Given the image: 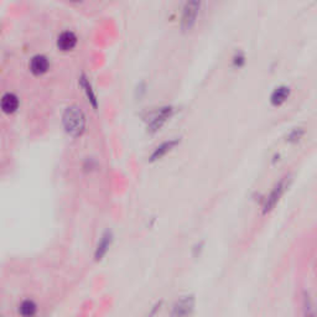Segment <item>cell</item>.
<instances>
[{
    "label": "cell",
    "mask_w": 317,
    "mask_h": 317,
    "mask_svg": "<svg viewBox=\"0 0 317 317\" xmlns=\"http://www.w3.org/2000/svg\"><path fill=\"white\" fill-rule=\"evenodd\" d=\"M17 314L19 317H36L39 314V305L33 299H22L17 303Z\"/></svg>",
    "instance_id": "6"
},
{
    "label": "cell",
    "mask_w": 317,
    "mask_h": 317,
    "mask_svg": "<svg viewBox=\"0 0 317 317\" xmlns=\"http://www.w3.org/2000/svg\"><path fill=\"white\" fill-rule=\"evenodd\" d=\"M81 83H82L83 88L86 89V93H87V96H88L89 100H91V102L93 103V105H94V107H97V100H96V96H94L93 91H92L91 83L88 82V80H87V78L84 77V76H83V77H82V80H81Z\"/></svg>",
    "instance_id": "13"
},
{
    "label": "cell",
    "mask_w": 317,
    "mask_h": 317,
    "mask_svg": "<svg viewBox=\"0 0 317 317\" xmlns=\"http://www.w3.org/2000/svg\"><path fill=\"white\" fill-rule=\"evenodd\" d=\"M290 96V88L287 86H279L273 91L270 96V102L273 105H282L286 102Z\"/></svg>",
    "instance_id": "11"
},
{
    "label": "cell",
    "mask_w": 317,
    "mask_h": 317,
    "mask_svg": "<svg viewBox=\"0 0 317 317\" xmlns=\"http://www.w3.org/2000/svg\"><path fill=\"white\" fill-rule=\"evenodd\" d=\"M200 3L199 1H188L184 6L181 17V28L182 30H190L195 22H196L197 15H199Z\"/></svg>",
    "instance_id": "4"
},
{
    "label": "cell",
    "mask_w": 317,
    "mask_h": 317,
    "mask_svg": "<svg viewBox=\"0 0 317 317\" xmlns=\"http://www.w3.org/2000/svg\"><path fill=\"white\" fill-rule=\"evenodd\" d=\"M0 107H1L4 113H14V112H17V108H19V98H17L14 93L4 94L1 100H0Z\"/></svg>",
    "instance_id": "10"
},
{
    "label": "cell",
    "mask_w": 317,
    "mask_h": 317,
    "mask_svg": "<svg viewBox=\"0 0 317 317\" xmlns=\"http://www.w3.org/2000/svg\"><path fill=\"white\" fill-rule=\"evenodd\" d=\"M77 45V36L72 31H64L58 36L57 47L61 51H71Z\"/></svg>",
    "instance_id": "7"
},
{
    "label": "cell",
    "mask_w": 317,
    "mask_h": 317,
    "mask_svg": "<svg viewBox=\"0 0 317 317\" xmlns=\"http://www.w3.org/2000/svg\"><path fill=\"white\" fill-rule=\"evenodd\" d=\"M301 134H302V133H300V134H299L298 130H294V133H292L291 135H290V140H296V139L300 138Z\"/></svg>",
    "instance_id": "17"
},
{
    "label": "cell",
    "mask_w": 317,
    "mask_h": 317,
    "mask_svg": "<svg viewBox=\"0 0 317 317\" xmlns=\"http://www.w3.org/2000/svg\"><path fill=\"white\" fill-rule=\"evenodd\" d=\"M64 127L68 134L73 136L81 135L86 127L84 114L78 107H68L64 114Z\"/></svg>",
    "instance_id": "1"
},
{
    "label": "cell",
    "mask_w": 317,
    "mask_h": 317,
    "mask_svg": "<svg viewBox=\"0 0 317 317\" xmlns=\"http://www.w3.org/2000/svg\"><path fill=\"white\" fill-rule=\"evenodd\" d=\"M172 114V108L171 107H164L160 108L156 113L154 114L152 119L150 120V128L152 130H157L159 128H161V125L166 121V119L170 118V116Z\"/></svg>",
    "instance_id": "9"
},
{
    "label": "cell",
    "mask_w": 317,
    "mask_h": 317,
    "mask_svg": "<svg viewBox=\"0 0 317 317\" xmlns=\"http://www.w3.org/2000/svg\"><path fill=\"white\" fill-rule=\"evenodd\" d=\"M179 143V140L177 139H172V140H167V141H164L163 144H160V145L157 146L156 149L154 150V152H152L151 155V159L150 160L151 161H155L157 160V159H160V157H163L164 155L166 154V152H168L170 150L174 148L176 144Z\"/></svg>",
    "instance_id": "12"
},
{
    "label": "cell",
    "mask_w": 317,
    "mask_h": 317,
    "mask_svg": "<svg viewBox=\"0 0 317 317\" xmlns=\"http://www.w3.org/2000/svg\"><path fill=\"white\" fill-rule=\"evenodd\" d=\"M161 305H163V301H160V302H157V303H155V306L152 307L151 309V311H150V314L148 315V316L146 317H155L157 315V312L160 311V309H161Z\"/></svg>",
    "instance_id": "16"
},
{
    "label": "cell",
    "mask_w": 317,
    "mask_h": 317,
    "mask_svg": "<svg viewBox=\"0 0 317 317\" xmlns=\"http://www.w3.org/2000/svg\"><path fill=\"white\" fill-rule=\"evenodd\" d=\"M50 67V64H49V58L44 55H36L35 57H33L30 62V69L33 75L40 76L46 73L47 69Z\"/></svg>",
    "instance_id": "8"
},
{
    "label": "cell",
    "mask_w": 317,
    "mask_h": 317,
    "mask_svg": "<svg viewBox=\"0 0 317 317\" xmlns=\"http://www.w3.org/2000/svg\"><path fill=\"white\" fill-rule=\"evenodd\" d=\"M289 185H290L289 177H283V179L280 180L275 186H274L271 192L269 193V196H267V200H265L263 212L267 213L273 210L274 207L278 204V202L280 201V199H282V196L285 193L286 188L289 187Z\"/></svg>",
    "instance_id": "3"
},
{
    "label": "cell",
    "mask_w": 317,
    "mask_h": 317,
    "mask_svg": "<svg viewBox=\"0 0 317 317\" xmlns=\"http://www.w3.org/2000/svg\"><path fill=\"white\" fill-rule=\"evenodd\" d=\"M303 302H305V316L315 317V312H314V310H312L311 299H310L309 296H305V299H303Z\"/></svg>",
    "instance_id": "14"
},
{
    "label": "cell",
    "mask_w": 317,
    "mask_h": 317,
    "mask_svg": "<svg viewBox=\"0 0 317 317\" xmlns=\"http://www.w3.org/2000/svg\"><path fill=\"white\" fill-rule=\"evenodd\" d=\"M233 64L235 65V66L240 67L243 64H244V55H243L242 52H238L235 53L234 57H233Z\"/></svg>",
    "instance_id": "15"
},
{
    "label": "cell",
    "mask_w": 317,
    "mask_h": 317,
    "mask_svg": "<svg viewBox=\"0 0 317 317\" xmlns=\"http://www.w3.org/2000/svg\"><path fill=\"white\" fill-rule=\"evenodd\" d=\"M196 309V299L193 295L181 296L174 303L171 317H192Z\"/></svg>",
    "instance_id": "2"
},
{
    "label": "cell",
    "mask_w": 317,
    "mask_h": 317,
    "mask_svg": "<svg viewBox=\"0 0 317 317\" xmlns=\"http://www.w3.org/2000/svg\"><path fill=\"white\" fill-rule=\"evenodd\" d=\"M112 243H113V233L111 231H105L102 235H100V240L97 243L96 250H94V259L97 262H100L103 258L107 255L108 250L111 249Z\"/></svg>",
    "instance_id": "5"
}]
</instances>
